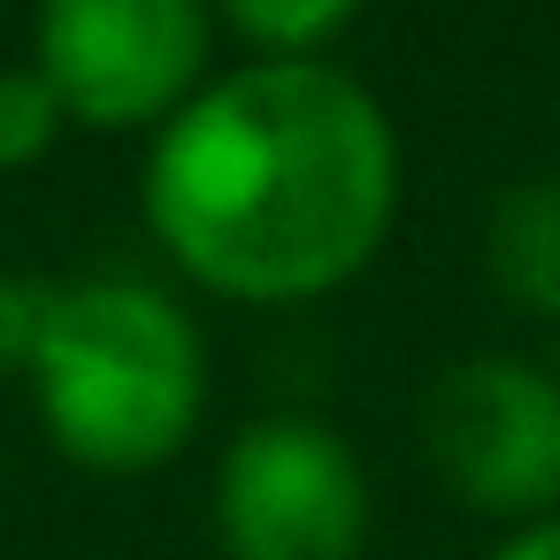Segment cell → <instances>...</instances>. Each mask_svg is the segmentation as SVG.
<instances>
[{"label": "cell", "mask_w": 560, "mask_h": 560, "mask_svg": "<svg viewBox=\"0 0 560 560\" xmlns=\"http://www.w3.org/2000/svg\"><path fill=\"white\" fill-rule=\"evenodd\" d=\"M139 208L215 300H330L399 223V131L338 62H238L154 131Z\"/></svg>", "instance_id": "6da1fadb"}, {"label": "cell", "mask_w": 560, "mask_h": 560, "mask_svg": "<svg viewBox=\"0 0 560 560\" xmlns=\"http://www.w3.org/2000/svg\"><path fill=\"white\" fill-rule=\"evenodd\" d=\"M47 438L101 476H147L177 460L208 407V346L177 292L147 277L47 284V315L24 369Z\"/></svg>", "instance_id": "7a4b0ae2"}, {"label": "cell", "mask_w": 560, "mask_h": 560, "mask_svg": "<svg viewBox=\"0 0 560 560\" xmlns=\"http://www.w3.org/2000/svg\"><path fill=\"white\" fill-rule=\"evenodd\" d=\"M208 0H39L32 70L85 131H162L208 85Z\"/></svg>", "instance_id": "3957f363"}, {"label": "cell", "mask_w": 560, "mask_h": 560, "mask_svg": "<svg viewBox=\"0 0 560 560\" xmlns=\"http://www.w3.org/2000/svg\"><path fill=\"white\" fill-rule=\"evenodd\" d=\"M438 483L491 522L560 514V376L522 353H468L422 399Z\"/></svg>", "instance_id": "277c9868"}, {"label": "cell", "mask_w": 560, "mask_h": 560, "mask_svg": "<svg viewBox=\"0 0 560 560\" xmlns=\"http://www.w3.org/2000/svg\"><path fill=\"white\" fill-rule=\"evenodd\" d=\"M369 476L315 415H261L223 445L215 537L231 560H361Z\"/></svg>", "instance_id": "5b68a950"}, {"label": "cell", "mask_w": 560, "mask_h": 560, "mask_svg": "<svg viewBox=\"0 0 560 560\" xmlns=\"http://www.w3.org/2000/svg\"><path fill=\"white\" fill-rule=\"evenodd\" d=\"M483 277L514 315L560 323V170H537V177H514L491 192Z\"/></svg>", "instance_id": "8992f818"}, {"label": "cell", "mask_w": 560, "mask_h": 560, "mask_svg": "<svg viewBox=\"0 0 560 560\" xmlns=\"http://www.w3.org/2000/svg\"><path fill=\"white\" fill-rule=\"evenodd\" d=\"M261 62H323V47L369 9V0H208Z\"/></svg>", "instance_id": "52a82bcc"}, {"label": "cell", "mask_w": 560, "mask_h": 560, "mask_svg": "<svg viewBox=\"0 0 560 560\" xmlns=\"http://www.w3.org/2000/svg\"><path fill=\"white\" fill-rule=\"evenodd\" d=\"M62 131H70V116L39 70H0V170L47 162Z\"/></svg>", "instance_id": "ba28073f"}, {"label": "cell", "mask_w": 560, "mask_h": 560, "mask_svg": "<svg viewBox=\"0 0 560 560\" xmlns=\"http://www.w3.org/2000/svg\"><path fill=\"white\" fill-rule=\"evenodd\" d=\"M39 315H47V284L0 269V384H16L32 369V338H39Z\"/></svg>", "instance_id": "9c48e42d"}, {"label": "cell", "mask_w": 560, "mask_h": 560, "mask_svg": "<svg viewBox=\"0 0 560 560\" xmlns=\"http://www.w3.org/2000/svg\"><path fill=\"white\" fill-rule=\"evenodd\" d=\"M491 560H560V514L506 529V545H491Z\"/></svg>", "instance_id": "30bf717a"}]
</instances>
